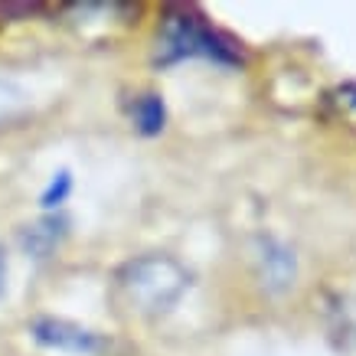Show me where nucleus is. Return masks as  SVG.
Wrapping results in <instances>:
<instances>
[{
  "label": "nucleus",
  "mask_w": 356,
  "mask_h": 356,
  "mask_svg": "<svg viewBox=\"0 0 356 356\" xmlns=\"http://www.w3.org/2000/svg\"><path fill=\"white\" fill-rule=\"evenodd\" d=\"M190 288L186 275L173 259L147 255V259L128 261L118 275V291L131 304V311L140 314H167L173 311Z\"/></svg>",
  "instance_id": "f257e3e1"
},
{
  "label": "nucleus",
  "mask_w": 356,
  "mask_h": 356,
  "mask_svg": "<svg viewBox=\"0 0 356 356\" xmlns=\"http://www.w3.org/2000/svg\"><path fill=\"white\" fill-rule=\"evenodd\" d=\"M157 59L163 65L186 63V59H206L216 65H236L238 53L226 36H219L209 23L193 10H173L163 17L161 36H157Z\"/></svg>",
  "instance_id": "f03ea898"
},
{
  "label": "nucleus",
  "mask_w": 356,
  "mask_h": 356,
  "mask_svg": "<svg viewBox=\"0 0 356 356\" xmlns=\"http://www.w3.org/2000/svg\"><path fill=\"white\" fill-rule=\"evenodd\" d=\"M30 334L40 346L56 350V353H65V356H98L105 350V340L95 330H88L82 324H72V321H63V317H40L30 327Z\"/></svg>",
  "instance_id": "7ed1b4c3"
},
{
  "label": "nucleus",
  "mask_w": 356,
  "mask_h": 356,
  "mask_svg": "<svg viewBox=\"0 0 356 356\" xmlns=\"http://www.w3.org/2000/svg\"><path fill=\"white\" fill-rule=\"evenodd\" d=\"M65 238V219L63 216H43L36 226H30L23 232V248L30 252L33 259H46L53 255L59 242Z\"/></svg>",
  "instance_id": "20e7f679"
},
{
  "label": "nucleus",
  "mask_w": 356,
  "mask_h": 356,
  "mask_svg": "<svg viewBox=\"0 0 356 356\" xmlns=\"http://www.w3.org/2000/svg\"><path fill=\"white\" fill-rule=\"evenodd\" d=\"M163 121H167V108H163L161 95H138L134 105H131V124L140 131V134H161Z\"/></svg>",
  "instance_id": "39448f33"
},
{
  "label": "nucleus",
  "mask_w": 356,
  "mask_h": 356,
  "mask_svg": "<svg viewBox=\"0 0 356 356\" xmlns=\"http://www.w3.org/2000/svg\"><path fill=\"white\" fill-rule=\"evenodd\" d=\"M261 268H265V278L271 284H288V278L294 275V259L288 255V248L268 242L261 248Z\"/></svg>",
  "instance_id": "423d86ee"
},
{
  "label": "nucleus",
  "mask_w": 356,
  "mask_h": 356,
  "mask_svg": "<svg viewBox=\"0 0 356 356\" xmlns=\"http://www.w3.org/2000/svg\"><path fill=\"white\" fill-rule=\"evenodd\" d=\"M72 196V177L69 170L53 173V180L46 184L43 196H40V206H43V216H59V209L65 206V200Z\"/></svg>",
  "instance_id": "0eeeda50"
},
{
  "label": "nucleus",
  "mask_w": 356,
  "mask_h": 356,
  "mask_svg": "<svg viewBox=\"0 0 356 356\" xmlns=\"http://www.w3.org/2000/svg\"><path fill=\"white\" fill-rule=\"evenodd\" d=\"M7 288V255H3V248H0V291Z\"/></svg>",
  "instance_id": "6e6552de"
},
{
  "label": "nucleus",
  "mask_w": 356,
  "mask_h": 356,
  "mask_svg": "<svg viewBox=\"0 0 356 356\" xmlns=\"http://www.w3.org/2000/svg\"><path fill=\"white\" fill-rule=\"evenodd\" d=\"M350 102H353V105H356V95H353V98H350Z\"/></svg>",
  "instance_id": "1a4fd4ad"
}]
</instances>
